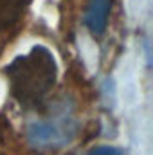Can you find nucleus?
<instances>
[{
    "label": "nucleus",
    "mask_w": 153,
    "mask_h": 155,
    "mask_svg": "<svg viewBox=\"0 0 153 155\" xmlns=\"http://www.w3.org/2000/svg\"><path fill=\"white\" fill-rule=\"evenodd\" d=\"M5 74L15 99L24 107H36L54 87L58 69L52 52L43 45H36L27 54L13 60Z\"/></svg>",
    "instance_id": "f257e3e1"
},
{
    "label": "nucleus",
    "mask_w": 153,
    "mask_h": 155,
    "mask_svg": "<svg viewBox=\"0 0 153 155\" xmlns=\"http://www.w3.org/2000/svg\"><path fill=\"white\" fill-rule=\"evenodd\" d=\"M77 134V119L70 103L61 101L50 108L41 119H34L27 126V141L33 148L49 152L60 150L74 141Z\"/></svg>",
    "instance_id": "f03ea898"
},
{
    "label": "nucleus",
    "mask_w": 153,
    "mask_h": 155,
    "mask_svg": "<svg viewBox=\"0 0 153 155\" xmlns=\"http://www.w3.org/2000/svg\"><path fill=\"white\" fill-rule=\"evenodd\" d=\"M110 11H112V0H90L85 13V25L92 35L99 36L105 33Z\"/></svg>",
    "instance_id": "7ed1b4c3"
},
{
    "label": "nucleus",
    "mask_w": 153,
    "mask_h": 155,
    "mask_svg": "<svg viewBox=\"0 0 153 155\" xmlns=\"http://www.w3.org/2000/svg\"><path fill=\"white\" fill-rule=\"evenodd\" d=\"M27 0H0V31L13 25L24 13Z\"/></svg>",
    "instance_id": "20e7f679"
},
{
    "label": "nucleus",
    "mask_w": 153,
    "mask_h": 155,
    "mask_svg": "<svg viewBox=\"0 0 153 155\" xmlns=\"http://www.w3.org/2000/svg\"><path fill=\"white\" fill-rule=\"evenodd\" d=\"M86 155H124L119 148L114 146H97V148H92Z\"/></svg>",
    "instance_id": "39448f33"
}]
</instances>
